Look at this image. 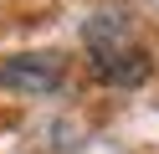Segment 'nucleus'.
<instances>
[{"mask_svg": "<svg viewBox=\"0 0 159 154\" xmlns=\"http://www.w3.org/2000/svg\"><path fill=\"white\" fill-rule=\"evenodd\" d=\"M87 62H93V72L108 87H139L149 77L144 46L128 41V21L113 16V10H103V16L87 21Z\"/></svg>", "mask_w": 159, "mask_h": 154, "instance_id": "1", "label": "nucleus"}, {"mask_svg": "<svg viewBox=\"0 0 159 154\" xmlns=\"http://www.w3.org/2000/svg\"><path fill=\"white\" fill-rule=\"evenodd\" d=\"M62 82H67L62 51H16L0 62V87L11 92H57Z\"/></svg>", "mask_w": 159, "mask_h": 154, "instance_id": "2", "label": "nucleus"}]
</instances>
